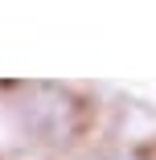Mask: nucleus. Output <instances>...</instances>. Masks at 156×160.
I'll list each match as a JSON object with an SVG mask.
<instances>
[{
	"instance_id": "f257e3e1",
	"label": "nucleus",
	"mask_w": 156,
	"mask_h": 160,
	"mask_svg": "<svg viewBox=\"0 0 156 160\" xmlns=\"http://www.w3.org/2000/svg\"><path fill=\"white\" fill-rule=\"evenodd\" d=\"M107 160H128V156H107Z\"/></svg>"
}]
</instances>
